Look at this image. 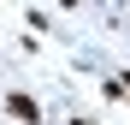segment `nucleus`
I'll list each match as a JSON object with an SVG mask.
<instances>
[{
    "mask_svg": "<svg viewBox=\"0 0 130 125\" xmlns=\"http://www.w3.org/2000/svg\"><path fill=\"white\" fill-rule=\"evenodd\" d=\"M6 113L18 125H41V107H36V95H6Z\"/></svg>",
    "mask_w": 130,
    "mask_h": 125,
    "instance_id": "1",
    "label": "nucleus"
},
{
    "mask_svg": "<svg viewBox=\"0 0 130 125\" xmlns=\"http://www.w3.org/2000/svg\"><path fill=\"white\" fill-rule=\"evenodd\" d=\"M124 95H130V72H124Z\"/></svg>",
    "mask_w": 130,
    "mask_h": 125,
    "instance_id": "2",
    "label": "nucleus"
}]
</instances>
